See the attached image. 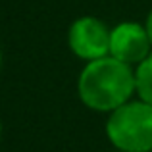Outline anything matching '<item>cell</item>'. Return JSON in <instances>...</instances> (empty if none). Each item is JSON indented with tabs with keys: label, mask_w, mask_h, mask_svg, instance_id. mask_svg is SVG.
I'll use <instances>...</instances> for the list:
<instances>
[{
	"label": "cell",
	"mask_w": 152,
	"mask_h": 152,
	"mask_svg": "<svg viewBox=\"0 0 152 152\" xmlns=\"http://www.w3.org/2000/svg\"><path fill=\"white\" fill-rule=\"evenodd\" d=\"M79 100L89 110L112 114L135 96V67L112 58L87 62L77 77Z\"/></svg>",
	"instance_id": "obj_1"
},
{
	"label": "cell",
	"mask_w": 152,
	"mask_h": 152,
	"mask_svg": "<svg viewBox=\"0 0 152 152\" xmlns=\"http://www.w3.org/2000/svg\"><path fill=\"white\" fill-rule=\"evenodd\" d=\"M104 129L119 152H152V106L133 98L108 114Z\"/></svg>",
	"instance_id": "obj_2"
},
{
	"label": "cell",
	"mask_w": 152,
	"mask_h": 152,
	"mask_svg": "<svg viewBox=\"0 0 152 152\" xmlns=\"http://www.w3.org/2000/svg\"><path fill=\"white\" fill-rule=\"evenodd\" d=\"M67 45L85 64L110 56V27L94 15L77 18L67 31Z\"/></svg>",
	"instance_id": "obj_3"
},
{
	"label": "cell",
	"mask_w": 152,
	"mask_h": 152,
	"mask_svg": "<svg viewBox=\"0 0 152 152\" xmlns=\"http://www.w3.org/2000/svg\"><path fill=\"white\" fill-rule=\"evenodd\" d=\"M152 52V45L142 23L121 21L110 29V56L127 66H139Z\"/></svg>",
	"instance_id": "obj_4"
},
{
	"label": "cell",
	"mask_w": 152,
	"mask_h": 152,
	"mask_svg": "<svg viewBox=\"0 0 152 152\" xmlns=\"http://www.w3.org/2000/svg\"><path fill=\"white\" fill-rule=\"evenodd\" d=\"M135 94L139 100L152 106V52L135 66Z\"/></svg>",
	"instance_id": "obj_5"
},
{
	"label": "cell",
	"mask_w": 152,
	"mask_h": 152,
	"mask_svg": "<svg viewBox=\"0 0 152 152\" xmlns=\"http://www.w3.org/2000/svg\"><path fill=\"white\" fill-rule=\"evenodd\" d=\"M145 29H146V35H148V41H150V45H152V10L148 12V15H146V19H145Z\"/></svg>",
	"instance_id": "obj_6"
},
{
	"label": "cell",
	"mask_w": 152,
	"mask_h": 152,
	"mask_svg": "<svg viewBox=\"0 0 152 152\" xmlns=\"http://www.w3.org/2000/svg\"><path fill=\"white\" fill-rule=\"evenodd\" d=\"M0 141H2V119H0Z\"/></svg>",
	"instance_id": "obj_7"
},
{
	"label": "cell",
	"mask_w": 152,
	"mask_h": 152,
	"mask_svg": "<svg viewBox=\"0 0 152 152\" xmlns=\"http://www.w3.org/2000/svg\"><path fill=\"white\" fill-rule=\"evenodd\" d=\"M0 67H2V46H0Z\"/></svg>",
	"instance_id": "obj_8"
}]
</instances>
